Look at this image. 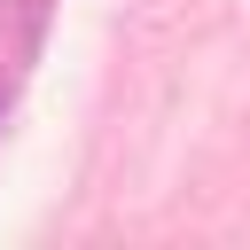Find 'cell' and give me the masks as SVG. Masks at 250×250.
Masks as SVG:
<instances>
[]
</instances>
